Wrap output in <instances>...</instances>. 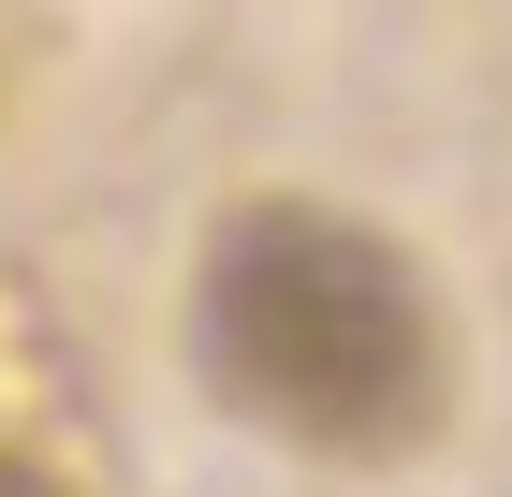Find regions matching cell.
I'll return each mask as SVG.
<instances>
[{
    "label": "cell",
    "instance_id": "2",
    "mask_svg": "<svg viewBox=\"0 0 512 497\" xmlns=\"http://www.w3.org/2000/svg\"><path fill=\"white\" fill-rule=\"evenodd\" d=\"M0 497H74V483H59V468H30L15 439H0Z\"/></svg>",
    "mask_w": 512,
    "mask_h": 497
},
{
    "label": "cell",
    "instance_id": "1",
    "mask_svg": "<svg viewBox=\"0 0 512 497\" xmlns=\"http://www.w3.org/2000/svg\"><path fill=\"white\" fill-rule=\"evenodd\" d=\"M191 337H205V381L293 454H410L454 381L439 293L410 278V249L366 234L352 205H293V191L205 234Z\"/></svg>",
    "mask_w": 512,
    "mask_h": 497
}]
</instances>
